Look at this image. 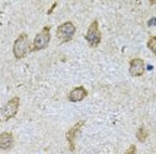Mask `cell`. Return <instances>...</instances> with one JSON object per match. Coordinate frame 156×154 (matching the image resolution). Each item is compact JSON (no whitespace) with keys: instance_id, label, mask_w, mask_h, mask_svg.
Instances as JSON below:
<instances>
[{"instance_id":"8992f818","label":"cell","mask_w":156,"mask_h":154,"mask_svg":"<svg viewBox=\"0 0 156 154\" xmlns=\"http://www.w3.org/2000/svg\"><path fill=\"white\" fill-rule=\"evenodd\" d=\"M83 125H85V120H79V122L76 123L73 127H72L71 129L66 132L65 138H66V140H67V142H68V148H69V150H71L72 152L75 151V138H76V134H77V132L81 129V127H83Z\"/></svg>"},{"instance_id":"52a82bcc","label":"cell","mask_w":156,"mask_h":154,"mask_svg":"<svg viewBox=\"0 0 156 154\" xmlns=\"http://www.w3.org/2000/svg\"><path fill=\"white\" fill-rule=\"evenodd\" d=\"M144 61L140 58H134L130 61L129 73L132 77H140L144 74Z\"/></svg>"},{"instance_id":"3957f363","label":"cell","mask_w":156,"mask_h":154,"mask_svg":"<svg viewBox=\"0 0 156 154\" xmlns=\"http://www.w3.org/2000/svg\"><path fill=\"white\" fill-rule=\"evenodd\" d=\"M20 108V98L13 97L11 100L7 102V104L0 111V122H7L11 118L15 117L19 112Z\"/></svg>"},{"instance_id":"30bf717a","label":"cell","mask_w":156,"mask_h":154,"mask_svg":"<svg viewBox=\"0 0 156 154\" xmlns=\"http://www.w3.org/2000/svg\"><path fill=\"white\" fill-rule=\"evenodd\" d=\"M147 137H149V131H147L143 126L140 127L139 129H138V131H136V138H138V140H139L140 142H144L147 139Z\"/></svg>"},{"instance_id":"6da1fadb","label":"cell","mask_w":156,"mask_h":154,"mask_svg":"<svg viewBox=\"0 0 156 154\" xmlns=\"http://www.w3.org/2000/svg\"><path fill=\"white\" fill-rule=\"evenodd\" d=\"M30 52V46L28 42V35L22 33L17 37L13 45V54L16 60H22Z\"/></svg>"},{"instance_id":"5b68a950","label":"cell","mask_w":156,"mask_h":154,"mask_svg":"<svg viewBox=\"0 0 156 154\" xmlns=\"http://www.w3.org/2000/svg\"><path fill=\"white\" fill-rule=\"evenodd\" d=\"M76 33V27L73 22L67 21L61 24L56 28V37L62 42H68L73 39L74 35Z\"/></svg>"},{"instance_id":"277c9868","label":"cell","mask_w":156,"mask_h":154,"mask_svg":"<svg viewBox=\"0 0 156 154\" xmlns=\"http://www.w3.org/2000/svg\"><path fill=\"white\" fill-rule=\"evenodd\" d=\"M85 38L91 48H97L100 45L101 40H102V35L99 30V22L97 20H93L91 22L90 26L85 35Z\"/></svg>"},{"instance_id":"5bb4252c","label":"cell","mask_w":156,"mask_h":154,"mask_svg":"<svg viewBox=\"0 0 156 154\" xmlns=\"http://www.w3.org/2000/svg\"><path fill=\"white\" fill-rule=\"evenodd\" d=\"M154 21H155V19H154V17H153V19H152V20L150 21L149 23H147V24H149V26H153V23H154Z\"/></svg>"},{"instance_id":"ba28073f","label":"cell","mask_w":156,"mask_h":154,"mask_svg":"<svg viewBox=\"0 0 156 154\" xmlns=\"http://www.w3.org/2000/svg\"><path fill=\"white\" fill-rule=\"evenodd\" d=\"M87 95H88L87 89H86L83 86H78V87H75V88L69 92L67 99L69 102L76 103V102L83 101Z\"/></svg>"},{"instance_id":"7a4b0ae2","label":"cell","mask_w":156,"mask_h":154,"mask_svg":"<svg viewBox=\"0 0 156 154\" xmlns=\"http://www.w3.org/2000/svg\"><path fill=\"white\" fill-rule=\"evenodd\" d=\"M50 30H51V26H44L41 30V32H39L35 36L34 41L30 47V51H40L42 49H46L49 46L50 39H51Z\"/></svg>"},{"instance_id":"7c38bea8","label":"cell","mask_w":156,"mask_h":154,"mask_svg":"<svg viewBox=\"0 0 156 154\" xmlns=\"http://www.w3.org/2000/svg\"><path fill=\"white\" fill-rule=\"evenodd\" d=\"M136 144H131V145L126 150V152H125V154H136Z\"/></svg>"},{"instance_id":"9c48e42d","label":"cell","mask_w":156,"mask_h":154,"mask_svg":"<svg viewBox=\"0 0 156 154\" xmlns=\"http://www.w3.org/2000/svg\"><path fill=\"white\" fill-rule=\"evenodd\" d=\"M14 145V137H13L12 132L5 131L0 134V149L8 151V150L12 149Z\"/></svg>"},{"instance_id":"4fadbf2b","label":"cell","mask_w":156,"mask_h":154,"mask_svg":"<svg viewBox=\"0 0 156 154\" xmlns=\"http://www.w3.org/2000/svg\"><path fill=\"white\" fill-rule=\"evenodd\" d=\"M56 5H58V2H54V3H53V5H52V7L50 8V9H49V11H48V12H47V14H48V15H50V14H51V13L53 12L54 8H55Z\"/></svg>"},{"instance_id":"8fae6325","label":"cell","mask_w":156,"mask_h":154,"mask_svg":"<svg viewBox=\"0 0 156 154\" xmlns=\"http://www.w3.org/2000/svg\"><path fill=\"white\" fill-rule=\"evenodd\" d=\"M146 46H147V48H149L150 50H151L152 52H153L154 54L156 53V37L155 36H151L150 37V39L147 40V44H146Z\"/></svg>"}]
</instances>
